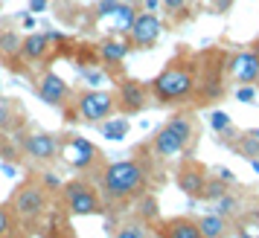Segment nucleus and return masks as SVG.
<instances>
[{"instance_id":"f257e3e1","label":"nucleus","mask_w":259,"mask_h":238,"mask_svg":"<svg viewBox=\"0 0 259 238\" xmlns=\"http://www.w3.org/2000/svg\"><path fill=\"white\" fill-rule=\"evenodd\" d=\"M149 90H152V105L157 107L166 105L178 107L192 102V93H195V55L187 52V49L172 55V61L149 82Z\"/></svg>"},{"instance_id":"f03ea898","label":"nucleus","mask_w":259,"mask_h":238,"mask_svg":"<svg viewBox=\"0 0 259 238\" xmlns=\"http://www.w3.org/2000/svg\"><path fill=\"white\" fill-rule=\"evenodd\" d=\"M96 180H99V192L105 203H122L146 192L149 168L140 160H117V163H105Z\"/></svg>"},{"instance_id":"7ed1b4c3","label":"nucleus","mask_w":259,"mask_h":238,"mask_svg":"<svg viewBox=\"0 0 259 238\" xmlns=\"http://www.w3.org/2000/svg\"><path fill=\"white\" fill-rule=\"evenodd\" d=\"M227 55L224 49H204L195 55V93L192 102L198 107H210L222 99L227 90Z\"/></svg>"},{"instance_id":"20e7f679","label":"nucleus","mask_w":259,"mask_h":238,"mask_svg":"<svg viewBox=\"0 0 259 238\" xmlns=\"http://www.w3.org/2000/svg\"><path fill=\"white\" fill-rule=\"evenodd\" d=\"M117 113V99L111 90H79L70 99V105L64 107V119L67 122H88V125H99L108 116Z\"/></svg>"},{"instance_id":"39448f33","label":"nucleus","mask_w":259,"mask_h":238,"mask_svg":"<svg viewBox=\"0 0 259 238\" xmlns=\"http://www.w3.org/2000/svg\"><path fill=\"white\" fill-rule=\"evenodd\" d=\"M9 206H12L18 224L32 226V224H38V221L44 218V212L50 209V192L44 189V183L26 180L21 186H15L12 198H9Z\"/></svg>"},{"instance_id":"423d86ee","label":"nucleus","mask_w":259,"mask_h":238,"mask_svg":"<svg viewBox=\"0 0 259 238\" xmlns=\"http://www.w3.org/2000/svg\"><path fill=\"white\" fill-rule=\"evenodd\" d=\"M61 203L70 215H102L105 212V198L99 186L88 183L84 177L61 183Z\"/></svg>"},{"instance_id":"0eeeda50","label":"nucleus","mask_w":259,"mask_h":238,"mask_svg":"<svg viewBox=\"0 0 259 238\" xmlns=\"http://www.w3.org/2000/svg\"><path fill=\"white\" fill-rule=\"evenodd\" d=\"M59 157H64V163L76 171H94L99 163H102V151L96 148L91 140H84L79 134H67V137H61V151Z\"/></svg>"},{"instance_id":"6e6552de","label":"nucleus","mask_w":259,"mask_h":238,"mask_svg":"<svg viewBox=\"0 0 259 238\" xmlns=\"http://www.w3.org/2000/svg\"><path fill=\"white\" fill-rule=\"evenodd\" d=\"M114 99H117V110L122 116H134V113H143L146 107L152 105V90H149V82H140V79H122L114 90Z\"/></svg>"},{"instance_id":"1a4fd4ad","label":"nucleus","mask_w":259,"mask_h":238,"mask_svg":"<svg viewBox=\"0 0 259 238\" xmlns=\"http://www.w3.org/2000/svg\"><path fill=\"white\" fill-rule=\"evenodd\" d=\"M61 151V137L50 131H32L29 137L21 140V154L35 163V166H44V163H53Z\"/></svg>"},{"instance_id":"9d476101","label":"nucleus","mask_w":259,"mask_h":238,"mask_svg":"<svg viewBox=\"0 0 259 238\" xmlns=\"http://www.w3.org/2000/svg\"><path fill=\"white\" fill-rule=\"evenodd\" d=\"M227 79L236 84H256L259 82V49H239L227 55Z\"/></svg>"},{"instance_id":"9b49d317","label":"nucleus","mask_w":259,"mask_h":238,"mask_svg":"<svg viewBox=\"0 0 259 238\" xmlns=\"http://www.w3.org/2000/svg\"><path fill=\"white\" fill-rule=\"evenodd\" d=\"M35 93H38V99H41L44 105H50V107H61V110L70 105V99H73L70 84L64 82L61 76H56L53 70L41 73V79L35 82Z\"/></svg>"},{"instance_id":"f8f14e48","label":"nucleus","mask_w":259,"mask_h":238,"mask_svg":"<svg viewBox=\"0 0 259 238\" xmlns=\"http://www.w3.org/2000/svg\"><path fill=\"white\" fill-rule=\"evenodd\" d=\"M160 29H163V24L154 12H137V18H134V24L128 29L131 49H152L157 44V38H160Z\"/></svg>"},{"instance_id":"ddd939ff","label":"nucleus","mask_w":259,"mask_h":238,"mask_svg":"<svg viewBox=\"0 0 259 238\" xmlns=\"http://www.w3.org/2000/svg\"><path fill=\"white\" fill-rule=\"evenodd\" d=\"M207 177H210V168H204L198 160H184L181 168H178V186L184 195H189L192 201H201L204 198V186H207Z\"/></svg>"},{"instance_id":"4468645a","label":"nucleus","mask_w":259,"mask_h":238,"mask_svg":"<svg viewBox=\"0 0 259 238\" xmlns=\"http://www.w3.org/2000/svg\"><path fill=\"white\" fill-rule=\"evenodd\" d=\"M160 238H204L201 235L198 218H189V215H172V218H163L160 226H157Z\"/></svg>"},{"instance_id":"2eb2a0df","label":"nucleus","mask_w":259,"mask_h":238,"mask_svg":"<svg viewBox=\"0 0 259 238\" xmlns=\"http://www.w3.org/2000/svg\"><path fill=\"white\" fill-rule=\"evenodd\" d=\"M184 151H187V148L178 140V134L163 122V125L157 128V134L152 137V154L157 157V160H169V157H178V154H184Z\"/></svg>"},{"instance_id":"dca6fc26","label":"nucleus","mask_w":259,"mask_h":238,"mask_svg":"<svg viewBox=\"0 0 259 238\" xmlns=\"http://www.w3.org/2000/svg\"><path fill=\"white\" fill-rule=\"evenodd\" d=\"M166 125L178 134V140L184 143V148H192L195 140H198V122H195V113L192 110H181V113H172V116L166 119Z\"/></svg>"},{"instance_id":"f3484780","label":"nucleus","mask_w":259,"mask_h":238,"mask_svg":"<svg viewBox=\"0 0 259 238\" xmlns=\"http://www.w3.org/2000/svg\"><path fill=\"white\" fill-rule=\"evenodd\" d=\"M128 52H131V44L122 41V38H102L96 44V58H99L102 67H117V64H122Z\"/></svg>"},{"instance_id":"a211bd4d","label":"nucleus","mask_w":259,"mask_h":238,"mask_svg":"<svg viewBox=\"0 0 259 238\" xmlns=\"http://www.w3.org/2000/svg\"><path fill=\"white\" fill-rule=\"evenodd\" d=\"M50 52V35H32L21 38V61H44Z\"/></svg>"},{"instance_id":"6ab92c4d","label":"nucleus","mask_w":259,"mask_h":238,"mask_svg":"<svg viewBox=\"0 0 259 238\" xmlns=\"http://www.w3.org/2000/svg\"><path fill=\"white\" fill-rule=\"evenodd\" d=\"M198 226H201V235L204 238H227L233 232L230 221L219 212H210V215H201L198 218Z\"/></svg>"},{"instance_id":"aec40b11","label":"nucleus","mask_w":259,"mask_h":238,"mask_svg":"<svg viewBox=\"0 0 259 238\" xmlns=\"http://www.w3.org/2000/svg\"><path fill=\"white\" fill-rule=\"evenodd\" d=\"M0 61L15 67L21 61V35L15 29H3L0 32Z\"/></svg>"},{"instance_id":"412c9836","label":"nucleus","mask_w":259,"mask_h":238,"mask_svg":"<svg viewBox=\"0 0 259 238\" xmlns=\"http://www.w3.org/2000/svg\"><path fill=\"white\" fill-rule=\"evenodd\" d=\"M134 18H137L134 3H128V0H119L117 12L111 15V26H114V32H119V35H128V29H131V24H134Z\"/></svg>"},{"instance_id":"4be33fe9","label":"nucleus","mask_w":259,"mask_h":238,"mask_svg":"<svg viewBox=\"0 0 259 238\" xmlns=\"http://www.w3.org/2000/svg\"><path fill=\"white\" fill-rule=\"evenodd\" d=\"M99 131H102V137L105 140H114V143H119V140H125L128 137V116H108L105 122H99Z\"/></svg>"},{"instance_id":"5701e85b","label":"nucleus","mask_w":259,"mask_h":238,"mask_svg":"<svg viewBox=\"0 0 259 238\" xmlns=\"http://www.w3.org/2000/svg\"><path fill=\"white\" fill-rule=\"evenodd\" d=\"M18 125H21L18 102H12V99H0V134L18 131Z\"/></svg>"},{"instance_id":"b1692460","label":"nucleus","mask_w":259,"mask_h":238,"mask_svg":"<svg viewBox=\"0 0 259 238\" xmlns=\"http://www.w3.org/2000/svg\"><path fill=\"white\" fill-rule=\"evenodd\" d=\"M230 148H233L236 154H242L245 160H256L259 157V140L253 137L250 131H236V140L230 143Z\"/></svg>"},{"instance_id":"393cba45","label":"nucleus","mask_w":259,"mask_h":238,"mask_svg":"<svg viewBox=\"0 0 259 238\" xmlns=\"http://www.w3.org/2000/svg\"><path fill=\"white\" fill-rule=\"evenodd\" d=\"M212 212L224 215V218L236 215V212H239V198H236V195H230V192H224L222 198H215V201H212Z\"/></svg>"},{"instance_id":"a878e982","label":"nucleus","mask_w":259,"mask_h":238,"mask_svg":"<svg viewBox=\"0 0 259 238\" xmlns=\"http://www.w3.org/2000/svg\"><path fill=\"white\" fill-rule=\"evenodd\" d=\"M18 226V218H15L12 206L9 203H0V238H9Z\"/></svg>"},{"instance_id":"bb28decb","label":"nucleus","mask_w":259,"mask_h":238,"mask_svg":"<svg viewBox=\"0 0 259 238\" xmlns=\"http://www.w3.org/2000/svg\"><path fill=\"white\" fill-rule=\"evenodd\" d=\"M146 221H125V224H119L117 229H114V238H146Z\"/></svg>"},{"instance_id":"cd10ccee","label":"nucleus","mask_w":259,"mask_h":238,"mask_svg":"<svg viewBox=\"0 0 259 238\" xmlns=\"http://www.w3.org/2000/svg\"><path fill=\"white\" fill-rule=\"evenodd\" d=\"M227 180H215V174L210 171V177H207V186H204V198L201 201H215V198H222L224 192H227Z\"/></svg>"},{"instance_id":"c85d7f7f","label":"nucleus","mask_w":259,"mask_h":238,"mask_svg":"<svg viewBox=\"0 0 259 238\" xmlns=\"http://www.w3.org/2000/svg\"><path fill=\"white\" fill-rule=\"evenodd\" d=\"M210 125H212V134H224V131H230V128H233L230 116L222 113V110H210Z\"/></svg>"},{"instance_id":"c756f323","label":"nucleus","mask_w":259,"mask_h":238,"mask_svg":"<svg viewBox=\"0 0 259 238\" xmlns=\"http://www.w3.org/2000/svg\"><path fill=\"white\" fill-rule=\"evenodd\" d=\"M256 87H253V84H239V87H236V99H239V102H245V105H250V102H256Z\"/></svg>"},{"instance_id":"7c9ffc66","label":"nucleus","mask_w":259,"mask_h":238,"mask_svg":"<svg viewBox=\"0 0 259 238\" xmlns=\"http://www.w3.org/2000/svg\"><path fill=\"white\" fill-rule=\"evenodd\" d=\"M117 6H119V0H99L94 6V12H96V18H111L117 12Z\"/></svg>"},{"instance_id":"2f4dec72","label":"nucleus","mask_w":259,"mask_h":238,"mask_svg":"<svg viewBox=\"0 0 259 238\" xmlns=\"http://www.w3.org/2000/svg\"><path fill=\"white\" fill-rule=\"evenodd\" d=\"M140 215H143V221L157 215V203H154V198H143L140 201Z\"/></svg>"},{"instance_id":"473e14b6","label":"nucleus","mask_w":259,"mask_h":238,"mask_svg":"<svg viewBox=\"0 0 259 238\" xmlns=\"http://www.w3.org/2000/svg\"><path fill=\"white\" fill-rule=\"evenodd\" d=\"M160 6L166 9V15H181L184 6H187V0H160Z\"/></svg>"},{"instance_id":"72a5a7b5","label":"nucleus","mask_w":259,"mask_h":238,"mask_svg":"<svg viewBox=\"0 0 259 238\" xmlns=\"http://www.w3.org/2000/svg\"><path fill=\"white\" fill-rule=\"evenodd\" d=\"M41 180H44V189H61V183L56 174H41Z\"/></svg>"},{"instance_id":"f704fd0d","label":"nucleus","mask_w":259,"mask_h":238,"mask_svg":"<svg viewBox=\"0 0 259 238\" xmlns=\"http://www.w3.org/2000/svg\"><path fill=\"white\" fill-rule=\"evenodd\" d=\"M29 9H32V12H44V9H47V0H32Z\"/></svg>"},{"instance_id":"c9c22d12","label":"nucleus","mask_w":259,"mask_h":238,"mask_svg":"<svg viewBox=\"0 0 259 238\" xmlns=\"http://www.w3.org/2000/svg\"><path fill=\"white\" fill-rule=\"evenodd\" d=\"M146 3V12H154V6H160V0H143Z\"/></svg>"},{"instance_id":"e433bc0d","label":"nucleus","mask_w":259,"mask_h":238,"mask_svg":"<svg viewBox=\"0 0 259 238\" xmlns=\"http://www.w3.org/2000/svg\"><path fill=\"white\" fill-rule=\"evenodd\" d=\"M250 166H253V168H256V171H259V160H250Z\"/></svg>"},{"instance_id":"4c0bfd02","label":"nucleus","mask_w":259,"mask_h":238,"mask_svg":"<svg viewBox=\"0 0 259 238\" xmlns=\"http://www.w3.org/2000/svg\"><path fill=\"white\" fill-rule=\"evenodd\" d=\"M250 134H253V137H256V140H259V128H253V131H250Z\"/></svg>"}]
</instances>
